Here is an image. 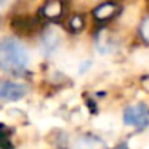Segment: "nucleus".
Listing matches in <instances>:
<instances>
[{"instance_id": "obj_5", "label": "nucleus", "mask_w": 149, "mask_h": 149, "mask_svg": "<svg viewBox=\"0 0 149 149\" xmlns=\"http://www.w3.org/2000/svg\"><path fill=\"white\" fill-rule=\"evenodd\" d=\"M119 10H120V7L117 3H112V2H109V3H101V5H98V7L95 8L93 16L96 18L98 21L104 23V21L112 19V18L119 13Z\"/></svg>"}, {"instance_id": "obj_8", "label": "nucleus", "mask_w": 149, "mask_h": 149, "mask_svg": "<svg viewBox=\"0 0 149 149\" xmlns=\"http://www.w3.org/2000/svg\"><path fill=\"white\" fill-rule=\"evenodd\" d=\"M69 24H71V29L72 31H80L82 27H84V19H82L80 16H74Z\"/></svg>"}, {"instance_id": "obj_6", "label": "nucleus", "mask_w": 149, "mask_h": 149, "mask_svg": "<svg viewBox=\"0 0 149 149\" xmlns=\"http://www.w3.org/2000/svg\"><path fill=\"white\" fill-rule=\"evenodd\" d=\"M63 13H64L63 3H59V2H50V3H45L42 7V15L45 18H48V19H52V21L59 19V18L63 16Z\"/></svg>"}, {"instance_id": "obj_4", "label": "nucleus", "mask_w": 149, "mask_h": 149, "mask_svg": "<svg viewBox=\"0 0 149 149\" xmlns=\"http://www.w3.org/2000/svg\"><path fill=\"white\" fill-rule=\"evenodd\" d=\"M59 36L55 32L53 29H47L43 32L42 39H40V48H42V53L45 56H52L53 53L58 50L59 47Z\"/></svg>"}, {"instance_id": "obj_9", "label": "nucleus", "mask_w": 149, "mask_h": 149, "mask_svg": "<svg viewBox=\"0 0 149 149\" xmlns=\"http://www.w3.org/2000/svg\"><path fill=\"white\" fill-rule=\"evenodd\" d=\"M90 68H91V61L84 63V66H80V69H79V74H85V72H87Z\"/></svg>"}, {"instance_id": "obj_3", "label": "nucleus", "mask_w": 149, "mask_h": 149, "mask_svg": "<svg viewBox=\"0 0 149 149\" xmlns=\"http://www.w3.org/2000/svg\"><path fill=\"white\" fill-rule=\"evenodd\" d=\"M27 93H29V85L27 84L0 79V100L2 101H19Z\"/></svg>"}, {"instance_id": "obj_7", "label": "nucleus", "mask_w": 149, "mask_h": 149, "mask_svg": "<svg viewBox=\"0 0 149 149\" xmlns=\"http://www.w3.org/2000/svg\"><path fill=\"white\" fill-rule=\"evenodd\" d=\"M10 127L0 125V149H15V146L10 141V133L11 130H8Z\"/></svg>"}, {"instance_id": "obj_1", "label": "nucleus", "mask_w": 149, "mask_h": 149, "mask_svg": "<svg viewBox=\"0 0 149 149\" xmlns=\"http://www.w3.org/2000/svg\"><path fill=\"white\" fill-rule=\"evenodd\" d=\"M29 64L27 47L16 37L0 40V71L11 75H23Z\"/></svg>"}, {"instance_id": "obj_2", "label": "nucleus", "mask_w": 149, "mask_h": 149, "mask_svg": "<svg viewBox=\"0 0 149 149\" xmlns=\"http://www.w3.org/2000/svg\"><path fill=\"white\" fill-rule=\"evenodd\" d=\"M122 120L125 125L135 127L136 130H144L149 125V106L146 103L130 104L123 109Z\"/></svg>"}]
</instances>
